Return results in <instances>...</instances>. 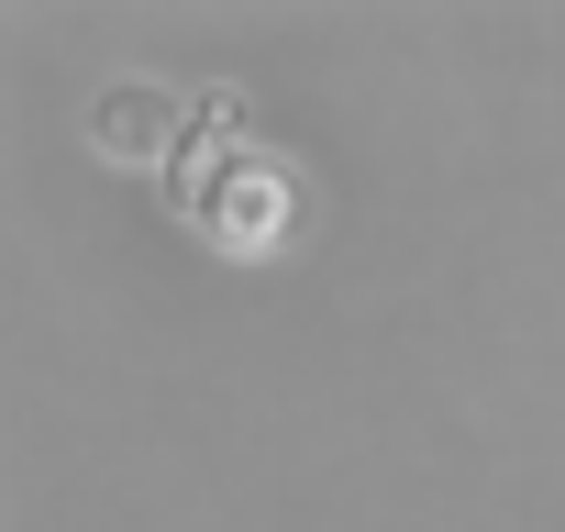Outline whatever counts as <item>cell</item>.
Wrapping results in <instances>:
<instances>
[{
  "label": "cell",
  "instance_id": "1",
  "mask_svg": "<svg viewBox=\"0 0 565 532\" xmlns=\"http://www.w3.org/2000/svg\"><path fill=\"white\" fill-rule=\"evenodd\" d=\"M167 200L222 255H277V233H289V167L255 156V145H222L211 167H167Z\"/></svg>",
  "mask_w": 565,
  "mask_h": 532
},
{
  "label": "cell",
  "instance_id": "2",
  "mask_svg": "<svg viewBox=\"0 0 565 532\" xmlns=\"http://www.w3.org/2000/svg\"><path fill=\"white\" fill-rule=\"evenodd\" d=\"M89 156H111V167H167V156H189V100H178L167 78L122 67L111 89H89Z\"/></svg>",
  "mask_w": 565,
  "mask_h": 532
}]
</instances>
